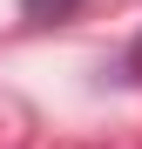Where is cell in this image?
<instances>
[{
  "instance_id": "1",
  "label": "cell",
  "mask_w": 142,
  "mask_h": 149,
  "mask_svg": "<svg viewBox=\"0 0 142 149\" xmlns=\"http://www.w3.org/2000/svg\"><path fill=\"white\" fill-rule=\"evenodd\" d=\"M75 7H81V0H20V14H27V20H68Z\"/></svg>"
},
{
  "instance_id": "2",
  "label": "cell",
  "mask_w": 142,
  "mask_h": 149,
  "mask_svg": "<svg viewBox=\"0 0 142 149\" xmlns=\"http://www.w3.org/2000/svg\"><path fill=\"white\" fill-rule=\"evenodd\" d=\"M129 74H135V81H142V34L129 41Z\"/></svg>"
}]
</instances>
